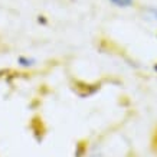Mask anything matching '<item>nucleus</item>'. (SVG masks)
Masks as SVG:
<instances>
[{"instance_id": "nucleus-3", "label": "nucleus", "mask_w": 157, "mask_h": 157, "mask_svg": "<svg viewBox=\"0 0 157 157\" xmlns=\"http://www.w3.org/2000/svg\"><path fill=\"white\" fill-rule=\"evenodd\" d=\"M147 13L150 14V17H153L154 20H157V7H154V6H153V7H148Z\"/></svg>"}, {"instance_id": "nucleus-1", "label": "nucleus", "mask_w": 157, "mask_h": 157, "mask_svg": "<svg viewBox=\"0 0 157 157\" xmlns=\"http://www.w3.org/2000/svg\"><path fill=\"white\" fill-rule=\"evenodd\" d=\"M109 2L117 7H130L134 3V0H109Z\"/></svg>"}, {"instance_id": "nucleus-2", "label": "nucleus", "mask_w": 157, "mask_h": 157, "mask_svg": "<svg viewBox=\"0 0 157 157\" xmlns=\"http://www.w3.org/2000/svg\"><path fill=\"white\" fill-rule=\"evenodd\" d=\"M19 63L22 67H32L35 63V61L32 58H25V56H20L19 58Z\"/></svg>"}]
</instances>
